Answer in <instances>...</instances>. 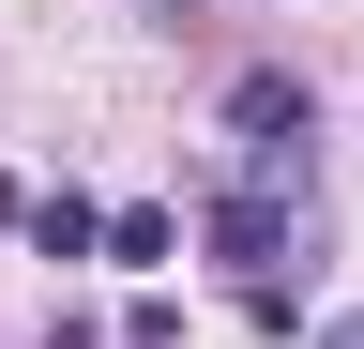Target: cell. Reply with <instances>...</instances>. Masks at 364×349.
I'll list each match as a JSON object with an SVG mask.
<instances>
[{"label": "cell", "instance_id": "4", "mask_svg": "<svg viewBox=\"0 0 364 349\" xmlns=\"http://www.w3.org/2000/svg\"><path fill=\"white\" fill-rule=\"evenodd\" d=\"M167 243H182V228H167V213H152V198H122V213H107V258H122V274H152V258H167Z\"/></svg>", "mask_w": 364, "mask_h": 349}, {"label": "cell", "instance_id": "2", "mask_svg": "<svg viewBox=\"0 0 364 349\" xmlns=\"http://www.w3.org/2000/svg\"><path fill=\"white\" fill-rule=\"evenodd\" d=\"M198 228H213V258H228L243 289H273V274L304 258V213L273 198V183H213V213H198Z\"/></svg>", "mask_w": 364, "mask_h": 349}, {"label": "cell", "instance_id": "7", "mask_svg": "<svg viewBox=\"0 0 364 349\" xmlns=\"http://www.w3.org/2000/svg\"><path fill=\"white\" fill-rule=\"evenodd\" d=\"M318 349H364V319H318Z\"/></svg>", "mask_w": 364, "mask_h": 349}, {"label": "cell", "instance_id": "1", "mask_svg": "<svg viewBox=\"0 0 364 349\" xmlns=\"http://www.w3.org/2000/svg\"><path fill=\"white\" fill-rule=\"evenodd\" d=\"M213 122L243 137V167H228V183H273V198H304V183H318V92H304L289 61H243Z\"/></svg>", "mask_w": 364, "mask_h": 349}, {"label": "cell", "instance_id": "5", "mask_svg": "<svg viewBox=\"0 0 364 349\" xmlns=\"http://www.w3.org/2000/svg\"><path fill=\"white\" fill-rule=\"evenodd\" d=\"M122 349H182V304H167V289H136V304H122Z\"/></svg>", "mask_w": 364, "mask_h": 349}, {"label": "cell", "instance_id": "6", "mask_svg": "<svg viewBox=\"0 0 364 349\" xmlns=\"http://www.w3.org/2000/svg\"><path fill=\"white\" fill-rule=\"evenodd\" d=\"M46 349H107V334H91V319H46Z\"/></svg>", "mask_w": 364, "mask_h": 349}, {"label": "cell", "instance_id": "3", "mask_svg": "<svg viewBox=\"0 0 364 349\" xmlns=\"http://www.w3.org/2000/svg\"><path fill=\"white\" fill-rule=\"evenodd\" d=\"M31 258H107V198L46 183V198H31Z\"/></svg>", "mask_w": 364, "mask_h": 349}]
</instances>
